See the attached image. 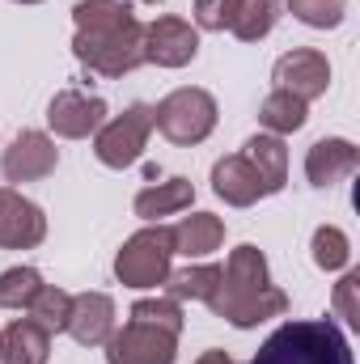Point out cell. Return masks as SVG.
<instances>
[{
	"mask_svg": "<svg viewBox=\"0 0 360 364\" xmlns=\"http://www.w3.org/2000/svg\"><path fill=\"white\" fill-rule=\"evenodd\" d=\"M208 309L225 322H233L238 331H250L268 318L288 314V296L271 284L268 259L259 246H238L229 255V263L221 267V284L208 296Z\"/></svg>",
	"mask_w": 360,
	"mask_h": 364,
	"instance_id": "1",
	"label": "cell"
},
{
	"mask_svg": "<svg viewBox=\"0 0 360 364\" xmlns=\"http://www.w3.org/2000/svg\"><path fill=\"white\" fill-rule=\"evenodd\" d=\"M250 364H356L344 331L331 318H305V322H284L271 331L268 343L255 352Z\"/></svg>",
	"mask_w": 360,
	"mask_h": 364,
	"instance_id": "2",
	"label": "cell"
},
{
	"mask_svg": "<svg viewBox=\"0 0 360 364\" xmlns=\"http://www.w3.org/2000/svg\"><path fill=\"white\" fill-rule=\"evenodd\" d=\"M73 55L97 77H127L144 64V26L132 17L110 30H77Z\"/></svg>",
	"mask_w": 360,
	"mask_h": 364,
	"instance_id": "3",
	"label": "cell"
},
{
	"mask_svg": "<svg viewBox=\"0 0 360 364\" xmlns=\"http://www.w3.org/2000/svg\"><path fill=\"white\" fill-rule=\"evenodd\" d=\"M153 127H157L170 144L191 149V144H199V140L212 136V127H216V97L208 90H195V85L166 93V97L153 106Z\"/></svg>",
	"mask_w": 360,
	"mask_h": 364,
	"instance_id": "4",
	"label": "cell"
},
{
	"mask_svg": "<svg viewBox=\"0 0 360 364\" xmlns=\"http://www.w3.org/2000/svg\"><path fill=\"white\" fill-rule=\"evenodd\" d=\"M170 259H174V233L166 225H149L123 242V250L115 255V275L127 288H157L170 275Z\"/></svg>",
	"mask_w": 360,
	"mask_h": 364,
	"instance_id": "5",
	"label": "cell"
},
{
	"mask_svg": "<svg viewBox=\"0 0 360 364\" xmlns=\"http://www.w3.org/2000/svg\"><path fill=\"white\" fill-rule=\"evenodd\" d=\"M149 132H153V106L136 102V106H127L123 114L106 119V123L93 132V153H97L102 166L127 170V166L140 161V153H144V144H149Z\"/></svg>",
	"mask_w": 360,
	"mask_h": 364,
	"instance_id": "6",
	"label": "cell"
},
{
	"mask_svg": "<svg viewBox=\"0 0 360 364\" xmlns=\"http://www.w3.org/2000/svg\"><path fill=\"white\" fill-rule=\"evenodd\" d=\"M179 335L144 322H127L106 339V364H174Z\"/></svg>",
	"mask_w": 360,
	"mask_h": 364,
	"instance_id": "7",
	"label": "cell"
},
{
	"mask_svg": "<svg viewBox=\"0 0 360 364\" xmlns=\"http://www.w3.org/2000/svg\"><path fill=\"white\" fill-rule=\"evenodd\" d=\"M271 81H275V90L292 93V97H301V102H314V97H322L327 85H331V64H327L322 51L301 47V51H288V55L275 60Z\"/></svg>",
	"mask_w": 360,
	"mask_h": 364,
	"instance_id": "8",
	"label": "cell"
},
{
	"mask_svg": "<svg viewBox=\"0 0 360 364\" xmlns=\"http://www.w3.org/2000/svg\"><path fill=\"white\" fill-rule=\"evenodd\" d=\"M199 55V30L182 17H157L144 26V64L157 68H182Z\"/></svg>",
	"mask_w": 360,
	"mask_h": 364,
	"instance_id": "9",
	"label": "cell"
},
{
	"mask_svg": "<svg viewBox=\"0 0 360 364\" xmlns=\"http://www.w3.org/2000/svg\"><path fill=\"white\" fill-rule=\"evenodd\" d=\"M47 237V216L38 203L0 186V250H34Z\"/></svg>",
	"mask_w": 360,
	"mask_h": 364,
	"instance_id": "10",
	"label": "cell"
},
{
	"mask_svg": "<svg viewBox=\"0 0 360 364\" xmlns=\"http://www.w3.org/2000/svg\"><path fill=\"white\" fill-rule=\"evenodd\" d=\"M47 123L64 140H85V136H93L106 123V102L90 97L81 90H60L51 97V106H47Z\"/></svg>",
	"mask_w": 360,
	"mask_h": 364,
	"instance_id": "11",
	"label": "cell"
},
{
	"mask_svg": "<svg viewBox=\"0 0 360 364\" xmlns=\"http://www.w3.org/2000/svg\"><path fill=\"white\" fill-rule=\"evenodd\" d=\"M55 161H60V153H55L51 136H43V132H21V136L4 149L0 170H4L9 182H38L55 170Z\"/></svg>",
	"mask_w": 360,
	"mask_h": 364,
	"instance_id": "12",
	"label": "cell"
},
{
	"mask_svg": "<svg viewBox=\"0 0 360 364\" xmlns=\"http://www.w3.org/2000/svg\"><path fill=\"white\" fill-rule=\"evenodd\" d=\"M68 335L81 348H102L115 335V301L106 292H81V296H73Z\"/></svg>",
	"mask_w": 360,
	"mask_h": 364,
	"instance_id": "13",
	"label": "cell"
},
{
	"mask_svg": "<svg viewBox=\"0 0 360 364\" xmlns=\"http://www.w3.org/2000/svg\"><path fill=\"white\" fill-rule=\"evenodd\" d=\"M360 166V153L352 140H339V136H331V140H318L309 153H305V178L314 182V186H335V182L352 178Z\"/></svg>",
	"mask_w": 360,
	"mask_h": 364,
	"instance_id": "14",
	"label": "cell"
},
{
	"mask_svg": "<svg viewBox=\"0 0 360 364\" xmlns=\"http://www.w3.org/2000/svg\"><path fill=\"white\" fill-rule=\"evenodd\" d=\"M212 191L225 199V203H233V208H250V203H259L268 191H263V178L255 174V166L242 157V153H233V157H221L216 166H212Z\"/></svg>",
	"mask_w": 360,
	"mask_h": 364,
	"instance_id": "15",
	"label": "cell"
},
{
	"mask_svg": "<svg viewBox=\"0 0 360 364\" xmlns=\"http://www.w3.org/2000/svg\"><path fill=\"white\" fill-rule=\"evenodd\" d=\"M170 233H174V255H186V259H203V255L221 250V242H225V225H221V216H212V212H191V216H182Z\"/></svg>",
	"mask_w": 360,
	"mask_h": 364,
	"instance_id": "16",
	"label": "cell"
},
{
	"mask_svg": "<svg viewBox=\"0 0 360 364\" xmlns=\"http://www.w3.org/2000/svg\"><path fill=\"white\" fill-rule=\"evenodd\" d=\"M242 157L255 166V174L263 178V191H268V195L284 191V182H288V149H284L280 136H271V132L268 136H250Z\"/></svg>",
	"mask_w": 360,
	"mask_h": 364,
	"instance_id": "17",
	"label": "cell"
},
{
	"mask_svg": "<svg viewBox=\"0 0 360 364\" xmlns=\"http://www.w3.org/2000/svg\"><path fill=\"white\" fill-rule=\"evenodd\" d=\"M51 356V335L34 318H17L4 331V364H47Z\"/></svg>",
	"mask_w": 360,
	"mask_h": 364,
	"instance_id": "18",
	"label": "cell"
},
{
	"mask_svg": "<svg viewBox=\"0 0 360 364\" xmlns=\"http://www.w3.org/2000/svg\"><path fill=\"white\" fill-rule=\"evenodd\" d=\"M191 199H195V186L186 178H166V182H157V186H149V191L136 195V216L162 220V216H174L182 208H191Z\"/></svg>",
	"mask_w": 360,
	"mask_h": 364,
	"instance_id": "19",
	"label": "cell"
},
{
	"mask_svg": "<svg viewBox=\"0 0 360 364\" xmlns=\"http://www.w3.org/2000/svg\"><path fill=\"white\" fill-rule=\"evenodd\" d=\"M305 119H309V102H301V97H292L284 90L268 93L263 106H259V123L268 127L271 136H292V132L305 127Z\"/></svg>",
	"mask_w": 360,
	"mask_h": 364,
	"instance_id": "20",
	"label": "cell"
},
{
	"mask_svg": "<svg viewBox=\"0 0 360 364\" xmlns=\"http://www.w3.org/2000/svg\"><path fill=\"white\" fill-rule=\"evenodd\" d=\"M275 21H280V0H238L229 30L242 43H259L275 30Z\"/></svg>",
	"mask_w": 360,
	"mask_h": 364,
	"instance_id": "21",
	"label": "cell"
},
{
	"mask_svg": "<svg viewBox=\"0 0 360 364\" xmlns=\"http://www.w3.org/2000/svg\"><path fill=\"white\" fill-rule=\"evenodd\" d=\"M221 284V267L212 263H199V267H182V272L166 275V288H170V301H208Z\"/></svg>",
	"mask_w": 360,
	"mask_h": 364,
	"instance_id": "22",
	"label": "cell"
},
{
	"mask_svg": "<svg viewBox=\"0 0 360 364\" xmlns=\"http://www.w3.org/2000/svg\"><path fill=\"white\" fill-rule=\"evenodd\" d=\"M68 314H73V296L64 292V288H51V284H43L38 288V296L30 301V318L47 331V335H60V331H68Z\"/></svg>",
	"mask_w": 360,
	"mask_h": 364,
	"instance_id": "23",
	"label": "cell"
},
{
	"mask_svg": "<svg viewBox=\"0 0 360 364\" xmlns=\"http://www.w3.org/2000/svg\"><path fill=\"white\" fill-rule=\"evenodd\" d=\"M136 13L123 0H77V9H73L77 30H110V26H123Z\"/></svg>",
	"mask_w": 360,
	"mask_h": 364,
	"instance_id": "24",
	"label": "cell"
},
{
	"mask_svg": "<svg viewBox=\"0 0 360 364\" xmlns=\"http://www.w3.org/2000/svg\"><path fill=\"white\" fill-rule=\"evenodd\" d=\"M38 288H43V275L34 267H9L0 275V309H30Z\"/></svg>",
	"mask_w": 360,
	"mask_h": 364,
	"instance_id": "25",
	"label": "cell"
},
{
	"mask_svg": "<svg viewBox=\"0 0 360 364\" xmlns=\"http://www.w3.org/2000/svg\"><path fill=\"white\" fill-rule=\"evenodd\" d=\"M348 259H352V246H348L344 229L322 225V229L314 233V263H318L322 272H339V267H348Z\"/></svg>",
	"mask_w": 360,
	"mask_h": 364,
	"instance_id": "26",
	"label": "cell"
},
{
	"mask_svg": "<svg viewBox=\"0 0 360 364\" xmlns=\"http://www.w3.org/2000/svg\"><path fill=\"white\" fill-rule=\"evenodd\" d=\"M292 17L314 26V30H335L348 13V0H288Z\"/></svg>",
	"mask_w": 360,
	"mask_h": 364,
	"instance_id": "27",
	"label": "cell"
},
{
	"mask_svg": "<svg viewBox=\"0 0 360 364\" xmlns=\"http://www.w3.org/2000/svg\"><path fill=\"white\" fill-rule=\"evenodd\" d=\"M132 322L162 326V331L179 335V331H182V309H179V301H170V296H157V301H136V305H132Z\"/></svg>",
	"mask_w": 360,
	"mask_h": 364,
	"instance_id": "28",
	"label": "cell"
},
{
	"mask_svg": "<svg viewBox=\"0 0 360 364\" xmlns=\"http://www.w3.org/2000/svg\"><path fill=\"white\" fill-rule=\"evenodd\" d=\"M360 272H348L339 284H335V314L348 322V326H360Z\"/></svg>",
	"mask_w": 360,
	"mask_h": 364,
	"instance_id": "29",
	"label": "cell"
},
{
	"mask_svg": "<svg viewBox=\"0 0 360 364\" xmlns=\"http://www.w3.org/2000/svg\"><path fill=\"white\" fill-rule=\"evenodd\" d=\"M238 0H195V26L199 30H229Z\"/></svg>",
	"mask_w": 360,
	"mask_h": 364,
	"instance_id": "30",
	"label": "cell"
},
{
	"mask_svg": "<svg viewBox=\"0 0 360 364\" xmlns=\"http://www.w3.org/2000/svg\"><path fill=\"white\" fill-rule=\"evenodd\" d=\"M195 364H233V360H229V352H221V348H208V352H203Z\"/></svg>",
	"mask_w": 360,
	"mask_h": 364,
	"instance_id": "31",
	"label": "cell"
},
{
	"mask_svg": "<svg viewBox=\"0 0 360 364\" xmlns=\"http://www.w3.org/2000/svg\"><path fill=\"white\" fill-rule=\"evenodd\" d=\"M0 360H4V331H0Z\"/></svg>",
	"mask_w": 360,
	"mask_h": 364,
	"instance_id": "32",
	"label": "cell"
},
{
	"mask_svg": "<svg viewBox=\"0 0 360 364\" xmlns=\"http://www.w3.org/2000/svg\"><path fill=\"white\" fill-rule=\"evenodd\" d=\"M17 4H38V0H17Z\"/></svg>",
	"mask_w": 360,
	"mask_h": 364,
	"instance_id": "33",
	"label": "cell"
},
{
	"mask_svg": "<svg viewBox=\"0 0 360 364\" xmlns=\"http://www.w3.org/2000/svg\"><path fill=\"white\" fill-rule=\"evenodd\" d=\"M144 4H162V0H144Z\"/></svg>",
	"mask_w": 360,
	"mask_h": 364,
	"instance_id": "34",
	"label": "cell"
}]
</instances>
